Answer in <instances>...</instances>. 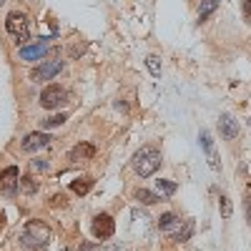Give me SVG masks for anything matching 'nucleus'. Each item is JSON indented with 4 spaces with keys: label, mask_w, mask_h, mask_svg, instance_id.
I'll return each instance as SVG.
<instances>
[{
    "label": "nucleus",
    "mask_w": 251,
    "mask_h": 251,
    "mask_svg": "<svg viewBox=\"0 0 251 251\" xmlns=\"http://www.w3.org/2000/svg\"><path fill=\"white\" fill-rule=\"evenodd\" d=\"M48 143H50V136H48V133H40V131H35V133H28V136H25V141H23V151L33 153V151L46 149Z\"/></svg>",
    "instance_id": "9"
},
{
    "label": "nucleus",
    "mask_w": 251,
    "mask_h": 251,
    "mask_svg": "<svg viewBox=\"0 0 251 251\" xmlns=\"http://www.w3.org/2000/svg\"><path fill=\"white\" fill-rule=\"evenodd\" d=\"M46 169H48V161H40V158L33 161V171H46Z\"/></svg>",
    "instance_id": "23"
},
{
    "label": "nucleus",
    "mask_w": 251,
    "mask_h": 251,
    "mask_svg": "<svg viewBox=\"0 0 251 251\" xmlns=\"http://www.w3.org/2000/svg\"><path fill=\"white\" fill-rule=\"evenodd\" d=\"M146 66H149V71L158 78L161 75V63H158V58L156 55H149V58H146Z\"/></svg>",
    "instance_id": "21"
},
{
    "label": "nucleus",
    "mask_w": 251,
    "mask_h": 251,
    "mask_svg": "<svg viewBox=\"0 0 251 251\" xmlns=\"http://www.w3.org/2000/svg\"><path fill=\"white\" fill-rule=\"evenodd\" d=\"M244 10H246V15H251V0H246V3H244Z\"/></svg>",
    "instance_id": "27"
},
{
    "label": "nucleus",
    "mask_w": 251,
    "mask_h": 251,
    "mask_svg": "<svg viewBox=\"0 0 251 251\" xmlns=\"http://www.w3.org/2000/svg\"><path fill=\"white\" fill-rule=\"evenodd\" d=\"M48 38H40L35 46H23L20 48V58L23 60H38V58H43L48 53V43H46Z\"/></svg>",
    "instance_id": "10"
},
{
    "label": "nucleus",
    "mask_w": 251,
    "mask_h": 251,
    "mask_svg": "<svg viewBox=\"0 0 251 251\" xmlns=\"http://www.w3.org/2000/svg\"><path fill=\"white\" fill-rule=\"evenodd\" d=\"M136 201H141L143 206H153V203H158L161 199H158V194L149 191V188H138V191H136Z\"/></svg>",
    "instance_id": "14"
},
{
    "label": "nucleus",
    "mask_w": 251,
    "mask_h": 251,
    "mask_svg": "<svg viewBox=\"0 0 251 251\" xmlns=\"http://www.w3.org/2000/svg\"><path fill=\"white\" fill-rule=\"evenodd\" d=\"M63 123H66V116H50V118H46L43 121V128H58V126H63Z\"/></svg>",
    "instance_id": "20"
},
{
    "label": "nucleus",
    "mask_w": 251,
    "mask_h": 251,
    "mask_svg": "<svg viewBox=\"0 0 251 251\" xmlns=\"http://www.w3.org/2000/svg\"><path fill=\"white\" fill-rule=\"evenodd\" d=\"M176 181H166V178H161V181H156V191L161 194V196H171V194H176Z\"/></svg>",
    "instance_id": "16"
},
{
    "label": "nucleus",
    "mask_w": 251,
    "mask_h": 251,
    "mask_svg": "<svg viewBox=\"0 0 251 251\" xmlns=\"http://www.w3.org/2000/svg\"><path fill=\"white\" fill-rule=\"evenodd\" d=\"M18 188H20L23 194H35V191H38V183L33 181V176H23V178L18 181Z\"/></svg>",
    "instance_id": "18"
},
{
    "label": "nucleus",
    "mask_w": 251,
    "mask_h": 251,
    "mask_svg": "<svg viewBox=\"0 0 251 251\" xmlns=\"http://www.w3.org/2000/svg\"><path fill=\"white\" fill-rule=\"evenodd\" d=\"M5 28H8V33L15 35L18 46H25L28 43V20H25L23 13H10L5 18Z\"/></svg>",
    "instance_id": "3"
},
{
    "label": "nucleus",
    "mask_w": 251,
    "mask_h": 251,
    "mask_svg": "<svg viewBox=\"0 0 251 251\" xmlns=\"http://www.w3.org/2000/svg\"><path fill=\"white\" fill-rule=\"evenodd\" d=\"M191 231H194V224H191V221H186V228H183V231H178L174 239H176V241H186L188 236H191Z\"/></svg>",
    "instance_id": "22"
},
{
    "label": "nucleus",
    "mask_w": 251,
    "mask_h": 251,
    "mask_svg": "<svg viewBox=\"0 0 251 251\" xmlns=\"http://www.w3.org/2000/svg\"><path fill=\"white\" fill-rule=\"evenodd\" d=\"M66 98H68V93L63 91L60 86H48L43 93H40V106L53 111V108H60L63 103H66Z\"/></svg>",
    "instance_id": "4"
},
{
    "label": "nucleus",
    "mask_w": 251,
    "mask_h": 251,
    "mask_svg": "<svg viewBox=\"0 0 251 251\" xmlns=\"http://www.w3.org/2000/svg\"><path fill=\"white\" fill-rule=\"evenodd\" d=\"M93 156H96V149H93L91 143H78V146H73V149H71L68 161L78 163V161H86V158H93Z\"/></svg>",
    "instance_id": "12"
},
{
    "label": "nucleus",
    "mask_w": 251,
    "mask_h": 251,
    "mask_svg": "<svg viewBox=\"0 0 251 251\" xmlns=\"http://www.w3.org/2000/svg\"><path fill=\"white\" fill-rule=\"evenodd\" d=\"M219 208H221V216H224V219H228V216L234 214L231 201H228V196H226V194H221V196H219Z\"/></svg>",
    "instance_id": "19"
},
{
    "label": "nucleus",
    "mask_w": 251,
    "mask_h": 251,
    "mask_svg": "<svg viewBox=\"0 0 251 251\" xmlns=\"http://www.w3.org/2000/svg\"><path fill=\"white\" fill-rule=\"evenodd\" d=\"M53 206H66V196H53Z\"/></svg>",
    "instance_id": "25"
},
{
    "label": "nucleus",
    "mask_w": 251,
    "mask_h": 251,
    "mask_svg": "<svg viewBox=\"0 0 251 251\" xmlns=\"http://www.w3.org/2000/svg\"><path fill=\"white\" fill-rule=\"evenodd\" d=\"M161 166V151L151 149V146H146V149H141L136 156H133V171L141 176V178H149L158 171Z\"/></svg>",
    "instance_id": "2"
},
{
    "label": "nucleus",
    "mask_w": 251,
    "mask_h": 251,
    "mask_svg": "<svg viewBox=\"0 0 251 251\" xmlns=\"http://www.w3.org/2000/svg\"><path fill=\"white\" fill-rule=\"evenodd\" d=\"M50 241V228L40 221H28L23 226V234H20V244L28 251H46Z\"/></svg>",
    "instance_id": "1"
},
{
    "label": "nucleus",
    "mask_w": 251,
    "mask_h": 251,
    "mask_svg": "<svg viewBox=\"0 0 251 251\" xmlns=\"http://www.w3.org/2000/svg\"><path fill=\"white\" fill-rule=\"evenodd\" d=\"M246 221L251 224V194H246Z\"/></svg>",
    "instance_id": "24"
},
{
    "label": "nucleus",
    "mask_w": 251,
    "mask_h": 251,
    "mask_svg": "<svg viewBox=\"0 0 251 251\" xmlns=\"http://www.w3.org/2000/svg\"><path fill=\"white\" fill-rule=\"evenodd\" d=\"M199 141H201V146H203V151H206L208 166H211L214 171H221V163H219V153H216V149H214V141H211V136H208L206 131H201Z\"/></svg>",
    "instance_id": "8"
},
{
    "label": "nucleus",
    "mask_w": 251,
    "mask_h": 251,
    "mask_svg": "<svg viewBox=\"0 0 251 251\" xmlns=\"http://www.w3.org/2000/svg\"><path fill=\"white\" fill-rule=\"evenodd\" d=\"M219 5V0H201V8H199V20H206L208 15H211Z\"/></svg>",
    "instance_id": "17"
},
{
    "label": "nucleus",
    "mask_w": 251,
    "mask_h": 251,
    "mask_svg": "<svg viewBox=\"0 0 251 251\" xmlns=\"http://www.w3.org/2000/svg\"><path fill=\"white\" fill-rule=\"evenodd\" d=\"M219 131H221V136H224L226 141H234V138L239 136V126H236V121L228 116V113H224V116L219 118Z\"/></svg>",
    "instance_id": "11"
},
{
    "label": "nucleus",
    "mask_w": 251,
    "mask_h": 251,
    "mask_svg": "<svg viewBox=\"0 0 251 251\" xmlns=\"http://www.w3.org/2000/svg\"><path fill=\"white\" fill-rule=\"evenodd\" d=\"M91 186H93V178H88V176H78V178L71 181V191L78 194V196H83V194H88V191H91Z\"/></svg>",
    "instance_id": "13"
},
{
    "label": "nucleus",
    "mask_w": 251,
    "mask_h": 251,
    "mask_svg": "<svg viewBox=\"0 0 251 251\" xmlns=\"http://www.w3.org/2000/svg\"><path fill=\"white\" fill-rule=\"evenodd\" d=\"M3 3H5V0H0V5H3Z\"/></svg>",
    "instance_id": "29"
},
{
    "label": "nucleus",
    "mask_w": 251,
    "mask_h": 251,
    "mask_svg": "<svg viewBox=\"0 0 251 251\" xmlns=\"http://www.w3.org/2000/svg\"><path fill=\"white\" fill-rule=\"evenodd\" d=\"M18 181H20L18 166H8L5 171H0V194L3 196H15L18 194Z\"/></svg>",
    "instance_id": "5"
},
{
    "label": "nucleus",
    "mask_w": 251,
    "mask_h": 251,
    "mask_svg": "<svg viewBox=\"0 0 251 251\" xmlns=\"http://www.w3.org/2000/svg\"><path fill=\"white\" fill-rule=\"evenodd\" d=\"M176 224H181V219H178L176 214H163V216L158 219V228H161V231H171Z\"/></svg>",
    "instance_id": "15"
},
{
    "label": "nucleus",
    "mask_w": 251,
    "mask_h": 251,
    "mask_svg": "<svg viewBox=\"0 0 251 251\" xmlns=\"http://www.w3.org/2000/svg\"><path fill=\"white\" fill-rule=\"evenodd\" d=\"M78 251H96V246L91 244V241H86V244H80V249Z\"/></svg>",
    "instance_id": "26"
},
{
    "label": "nucleus",
    "mask_w": 251,
    "mask_h": 251,
    "mask_svg": "<svg viewBox=\"0 0 251 251\" xmlns=\"http://www.w3.org/2000/svg\"><path fill=\"white\" fill-rule=\"evenodd\" d=\"M113 251H123V249H118V246H116V249H113Z\"/></svg>",
    "instance_id": "28"
},
{
    "label": "nucleus",
    "mask_w": 251,
    "mask_h": 251,
    "mask_svg": "<svg viewBox=\"0 0 251 251\" xmlns=\"http://www.w3.org/2000/svg\"><path fill=\"white\" fill-rule=\"evenodd\" d=\"M113 231H116V224L108 214H98L93 219V236L96 239H111Z\"/></svg>",
    "instance_id": "7"
},
{
    "label": "nucleus",
    "mask_w": 251,
    "mask_h": 251,
    "mask_svg": "<svg viewBox=\"0 0 251 251\" xmlns=\"http://www.w3.org/2000/svg\"><path fill=\"white\" fill-rule=\"evenodd\" d=\"M63 71V60H48V63H40L38 68H33V73H30V78L33 80H50L53 75H58Z\"/></svg>",
    "instance_id": "6"
}]
</instances>
